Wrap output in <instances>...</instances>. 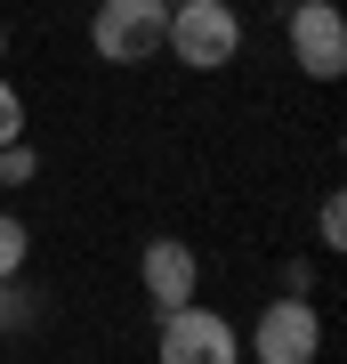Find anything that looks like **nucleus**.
Wrapping results in <instances>:
<instances>
[{
    "instance_id": "1",
    "label": "nucleus",
    "mask_w": 347,
    "mask_h": 364,
    "mask_svg": "<svg viewBox=\"0 0 347 364\" xmlns=\"http://www.w3.org/2000/svg\"><path fill=\"white\" fill-rule=\"evenodd\" d=\"M162 49L178 57L186 73H219L243 57V16H234V0H178L170 9V33Z\"/></svg>"
},
{
    "instance_id": "2",
    "label": "nucleus",
    "mask_w": 347,
    "mask_h": 364,
    "mask_svg": "<svg viewBox=\"0 0 347 364\" xmlns=\"http://www.w3.org/2000/svg\"><path fill=\"white\" fill-rule=\"evenodd\" d=\"M162 33H170L162 0H97V16H89V49L105 65H145V57H162Z\"/></svg>"
},
{
    "instance_id": "3",
    "label": "nucleus",
    "mask_w": 347,
    "mask_h": 364,
    "mask_svg": "<svg viewBox=\"0 0 347 364\" xmlns=\"http://www.w3.org/2000/svg\"><path fill=\"white\" fill-rule=\"evenodd\" d=\"M154 364H243V340H234L226 316H210L202 299L162 316V340H154Z\"/></svg>"
},
{
    "instance_id": "4",
    "label": "nucleus",
    "mask_w": 347,
    "mask_h": 364,
    "mask_svg": "<svg viewBox=\"0 0 347 364\" xmlns=\"http://www.w3.org/2000/svg\"><path fill=\"white\" fill-rule=\"evenodd\" d=\"M250 356H258V364H315V356H323V316H315V299H283V291H275L267 308H258V324H250Z\"/></svg>"
},
{
    "instance_id": "5",
    "label": "nucleus",
    "mask_w": 347,
    "mask_h": 364,
    "mask_svg": "<svg viewBox=\"0 0 347 364\" xmlns=\"http://www.w3.org/2000/svg\"><path fill=\"white\" fill-rule=\"evenodd\" d=\"M283 41H291V57H299L307 81H339L347 73V16H339V0H299L283 16Z\"/></svg>"
},
{
    "instance_id": "6",
    "label": "nucleus",
    "mask_w": 347,
    "mask_h": 364,
    "mask_svg": "<svg viewBox=\"0 0 347 364\" xmlns=\"http://www.w3.org/2000/svg\"><path fill=\"white\" fill-rule=\"evenodd\" d=\"M138 284H145V299H154V316L186 308V299L202 291V259H194V243H178V235H154V243L138 251Z\"/></svg>"
},
{
    "instance_id": "7",
    "label": "nucleus",
    "mask_w": 347,
    "mask_h": 364,
    "mask_svg": "<svg viewBox=\"0 0 347 364\" xmlns=\"http://www.w3.org/2000/svg\"><path fill=\"white\" fill-rule=\"evenodd\" d=\"M33 324H40V291H25L9 275V284H0V332H33Z\"/></svg>"
},
{
    "instance_id": "8",
    "label": "nucleus",
    "mask_w": 347,
    "mask_h": 364,
    "mask_svg": "<svg viewBox=\"0 0 347 364\" xmlns=\"http://www.w3.org/2000/svg\"><path fill=\"white\" fill-rule=\"evenodd\" d=\"M25 251H33L25 219H16V210H0V284H9V275H25Z\"/></svg>"
},
{
    "instance_id": "9",
    "label": "nucleus",
    "mask_w": 347,
    "mask_h": 364,
    "mask_svg": "<svg viewBox=\"0 0 347 364\" xmlns=\"http://www.w3.org/2000/svg\"><path fill=\"white\" fill-rule=\"evenodd\" d=\"M33 178H40V146H33V138L0 146V186H33Z\"/></svg>"
},
{
    "instance_id": "10",
    "label": "nucleus",
    "mask_w": 347,
    "mask_h": 364,
    "mask_svg": "<svg viewBox=\"0 0 347 364\" xmlns=\"http://www.w3.org/2000/svg\"><path fill=\"white\" fill-rule=\"evenodd\" d=\"M315 235H323V251H347V203H339V195H323V210H315Z\"/></svg>"
},
{
    "instance_id": "11",
    "label": "nucleus",
    "mask_w": 347,
    "mask_h": 364,
    "mask_svg": "<svg viewBox=\"0 0 347 364\" xmlns=\"http://www.w3.org/2000/svg\"><path fill=\"white\" fill-rule=\"evenodd\" d=\"M25 138V97H16V81L0 73V146H16Z\"/></svg>"
},
{
    "instance_id": "12",
    "label": "nucleus",
    "mask_w": 347,
    "mask_h": 364,
    "mask_svg": "<svg viewBox=\"0 0 347 364\" xmlns=\"http://www.w3.org/2000/svg\"><path fill=\"white\" fill-rule=\"evenodd\" d=\"M315 291V267L307 259H283V299H307Z\"/></svg>"
},
{
    "instance_id": "13",
    "label": "nucleus",
    "mask_w": 347,
    "mask_h": 364,
    "mask_svg": "<svg viewBox=\"0 0 347 364\" xmlns=\"http://www.w3.org/2000/svg\"><path fill=\"white\" fill-rule=\"evenodd\" d=\"M0 57H9V25H0Z\"/></svg>"
},
{
    "instance_id": "14",
    "label": "nucleus",
    "mask_w": 347,
    "mask_h": 364,
    "mask_svg": "<svg viewBox=\"0 0 347 364\" xmlns=\"http://www.w3.org/2000/svg\"><path fill=\"white\" fill-rule=\"evenodd\" d=\"M162 9H178V0H162Z\"/></svg>"
}]
</instances>
